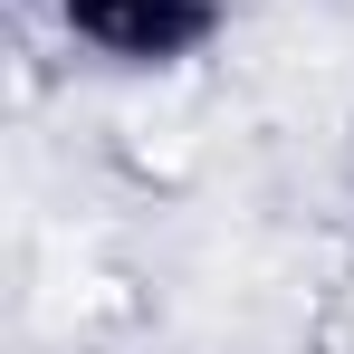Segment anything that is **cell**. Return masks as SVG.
I'll return each mask as SVG.
<instances>
[{
  "label": "cell",
  "mask_w": 354,
  "mask_h": 354,
  "mask_svg": "<svg viewBox=\"0 0 354 354\" xmlns=\"http://www.w3.org/2000/svg\"><path fill=\"white\" fill-rule=\"evenodd\" d=\"M58 29L77 58L115 67V77H163L221 48L230 0H58Z\"/></svg>",
  "instance_id": "cell-1"
}]
</instances>
